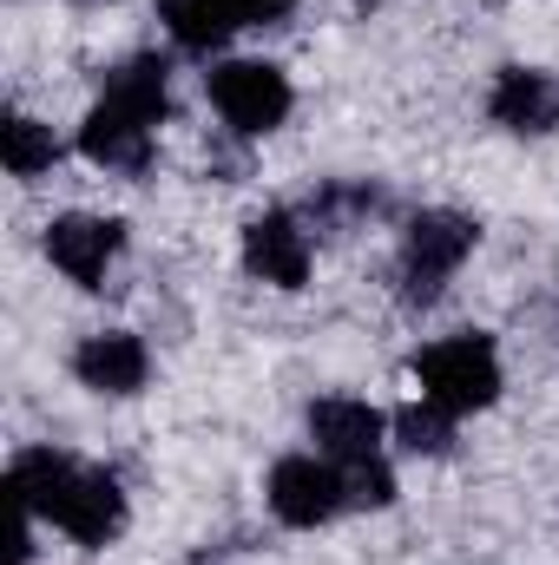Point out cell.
<instances>
[{
  "mask_svg": "<svg viewBox=\"0 0 559 565\" xmlns=\"http://www.w3.org/2000/svg\"><path fill=\"white\" fill-rule=\"evenodd\" d=\"M415 382L421 402H434L447 415H474L500 395V355L487 335H447V342H428L415 355Z\"/></svg>",
  "mask_w": 559,
  "mask_h": 565,
  "instance_id": "cell-2",
  "label": "cell"
},
{
  "mask_svg": "<svg viewBox=\"0 0 559 565\" xmlns=\"http://www.w3.org/2000/svg\"><path fill=\"white\" fill-rule=\"evenodd\" d=\"M7 493L27 500V507H33L40 520H53L60 533H73L80 546H106V540L126 526V493H119V480L99 473V467H80V460H66V454H46V447H33V454L13 460Z\"/></svg>",
  "mask_w": 559,
  "mask_h": 565,
  "instance_id": "cell-1",
  "label": "cell"
},
{
  "mask_svg": "<svg viewBox=\"0 0 559 565\" xmlns=\"http://www.w3.org/2000/svg\"><path fill=\"white\" fill-rule=\"evenodd\" d=\"M119 244H126V224H113V217H60V224L46 231L53 270H66V277L86 282V289L106 277V264L119 257Z\"/></svg>",
  "mask_w": 559,
  "mask_h": 565,
  "instance_id": "cell-7",
  "label": "cell"
},
{
  "mask_svg": "<svg viewBox=\"0 0 559 565\" xmlns=\"http://www.w3.org/2000/svg\"><path fill=\"white\" fill-rule=\"evenodd\" d=\"M474 217L461 211H421L409 224V244H402V296L409 302H434L441 282L461 270V257L474 250Z\"/></svg>",
  "mask_w": 559,
  "mask_h": 565,
  "instance_id": "cell-3",
  "label": "cell"
},
{
  "mask_svg": "<svg viewBox=\"0 0 559 565\" xmlns=\"http://www.w3.org/2000/svg\"><path fill=\"white\" fill-rule=\"evenodd\" d=\"M0 158H7V171H13V178H40V171H53L60 145H53V132H46L40 119L13 113V119L0 126Z\"/></svg>",
  "mask_w": 559,
  "mask_h": 565,
  "instance_id": "cell-14",
  "label": "cell"
},
{
  "mask_svg": "<svg viewBox=\"0 0 559 565\" xmlns=\"http://www.w3.org/2000/svg\"><path fill=\"white\" fill-rule=\"evenodd\" d=\"M80 151L93 164H106V171H145L151 164V119L113 106V99H99L86 113V126H80Z\"/></svg>",
  "mask_w": 559,
  "mask_h": 565,
  "instance_id": "cell-8",
  "label": "cell"
},
{
  "mask_svg": "<svg viewBox=\"0 0 559 565\" xmlns=\"http://www.w3.org/2000/svg\"><path fill=\"white\" fill-rule=\"evenodd\" d=\"M158 20H165V33H171L178 46H191V53H211V46H224V40L244 26L231 0H158Z\"/></svg>",
  "mask_w": 559,
  "mask_h": 565,
  "instance_id": "cell-12",
  "label": "cell"
},
{
  "mask_svg": "<svg viewBox=\"0 0 559 565\" xmlns=\"http://www.w3.org/2000/svg\"><path fill=\"white\" fill-rule=\"evenodd\" d=\"M211 106L244 139L277 132L283 119H289V79H283L277 66H264V60H231V66L211 73Z\"/></svg>",
  "mask_w": 559,
  "mask_h": 565,
  "instance_id": "cell-4",
  "label": "cell"
},
{
  "mask_svg": "<svg viewBox=\"0 0 559 565\" xmlns=\"http://www.w3.org/2000/svg\"><path fill=\"white\" fill-rule=\"evenodd\" d=\"M145 369H151V355H145L139 335H126V329L86 335L80 355H73V375H80L86 388H99V395H139Z\"/></svg>",
  "mask_w": 559,
  "mask_h": 565,
  "instance_id": "cell-9",
  "label": "cell"
},
{
  "mask_svg": "<svg viewBox=\"0 0 559 565\" xmlns=\"http://www.w3.org/2000/svg\"><path fill=\"white\" fill-rule=\"evenodd\" d=\"M349 507V493H342V467H329V460H316V454H289L271 467V513H277L283 526H323V520H336Z\"/></svg>",
  "mask_w": 559,
  "mask_h": 565,
  "instance_id": "cell-5",
  "label": "cell"
},
{
  "mask_svg": "<svg viewBox=\"0 0 559 565\" xmlns=\"http://www.w3.org/2000/svg\"><path fill=\"white\" fill-rule=\"evenodd\" d=\"M494 119L507 126V132H553L559 126V79L553 73H540V66H507L500 79H494Z\"/></svg>",
  "mask_w": 559,
  "mask_h": 565,
  "instance_id": "cell-10",
  "label": "cell"
},
{
  "mask_svg": "<svg viewBox=\"0 0 559 565\" xmlns=\"http://www.w3.org/2000/svg\"><path fill=\"white\" fill-rule=\"evenodd\" d=\"M309 434H316V447L342 467V460H369L376 447H382V415L369 408V402H316L309 408Z\"/></svg>",
  "mask_w": 559,
  "mask_h": 565,
  "instance_id": "cell-11",
  "label": "cell"
},
{
  "mask_svg": "<svg viewBox=\"0 0 559 565\" xmlns=\"http://www.w3.org/2000/svg\"><path fill=\"white\" fill-rule=\"evenodd\" d=\"M106 99L158 126V119H165V106H171V99H165V60H151V53H145V60H126V66L106 79Z\"/></svg>",
  "mask_w": 559,
  "mask_h": 565,
  "instance_id": "cell-13",
  "label": "cell"
},
{
  "mask_svg": "<svg viewBox=\"0 0 559 565\" xmlns=\"http://www.w3.org/2000/svg\"><path fill=\"white\" fill-rule=\"evenodd\" d=\"M231 7H238V20H244V26H271V20H283L296 0H231Z\"/></svg>",
  "mask_w": 559,
  "mask_h": 565,
  "instance_id": "cell-17",
  "label": "cell"
},
{
  "mask_svg": "<svg viewBox=\"0 0 559 565\" xmlns=\"http://www.w3.org/2000/svg\"><path fill=\"white\" fill-rule=\"evenodd\" d=\"M342 493L349 507H389L395 500V473L369 454V460H342Z\"/></svg>",
  "mask_w": 559,
  "mask_h": 565,
  "instance_id": "cell-16",
  "label": "cell"
},
{
  "mask_svg": "<svg viewBox=\"0 0 559 565\" xmlns=\"http://www.w3.org/2000/svg\"><path fill=\"white\" fill-rule=\"evenodd\" d=\"M244 270L277 282V289H296L309 277V237L296 231L289 211H264V217L244 224Z\"/></svg>",
  "mask_w": 559,
  "mask_h": 565,
  "instance_id": "cell-6",
  "label": "cell"
},
{
  "mask_svg": "<svg viewBox=\"0 0 559 565\" xmlns=\"http://www.w3.org/2000/svg\"><path fill=\"white\" fill-rule=\"evenodd\" d=\"M395 434H402L409 454H447L454 447V415L434 408V402H421V408H402L395 415Z\"/></svg>",
  "mask_w": 559,
  "mask_h": 565,
  "instance_id": "cell-15",
  "label": "cell"
}]
</instances>
